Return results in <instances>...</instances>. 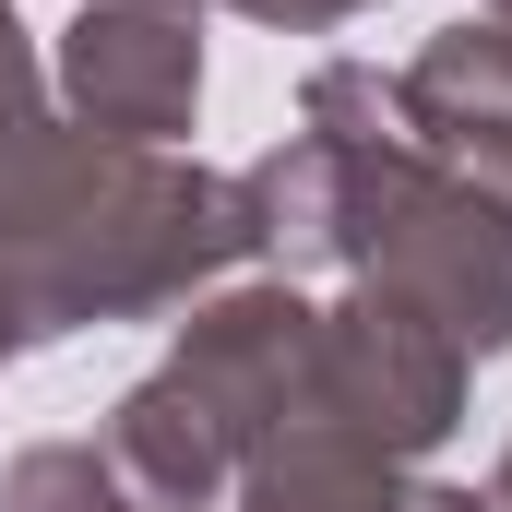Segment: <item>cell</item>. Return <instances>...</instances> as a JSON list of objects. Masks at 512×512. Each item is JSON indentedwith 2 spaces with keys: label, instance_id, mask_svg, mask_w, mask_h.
Returning <instances> with one entry per match:
<instances>
[{
  "label": "cell",
  "instance_id": "cell-2",
  "mask_svg": "<svg viewBox=\"0 0 512 512\" xmlns=\"http://www.w3.org/2000/svg\"><path fill=\"white\" fill-rule=\"evenodd\" d=\"M60 96L96 143H167L203 108V36L179 0H96L60 48Z\"/></svg>",
  "mask_w": 512,
  "mask_h": 512
},
{
  "label": "cell",
  "instance_id": "cell-5",
  "mask_svg": "<svg viewBox=\"0 0 512 512\" xmlns=\"http://www.w3.org/2000/svg\"><path fill=\"white\" fill-rule=\"evenodd\" d=\"M0 512H155V501L120 477L108 441H36V453H12Z\"/></svg>",
  "mask_w": 512,
  "mask_h": 512
},
{
  "label": "cell",
  "instance_id": "cell-7",
  "mask_svg": "<svg viewBox=\"0 0 512 512\" xmlns=\"http://www.w3.org/2000/svg\"><path fill=\"white\" fill-rule=\"evenodd\" d=\"M262 24H346V12H370V0H239Z\"/></svg>",
  "mask_w": 512,
  "mask_h": 512
},
{
  "label": "cell",
  "instance_id": "cell-4",
  "mask_svg": "<svg viewBox=\"0 0 512 512\" xmlns=\"http://www.w3.org/2000/svg\"><path fill=\"white\" fill-rule=\"evenodd\" d=\"M239 512H489V501L477 489H405L358 441H298V453L239 477Z\"/></svg>",
  "mask_w": 512,
  "mask_h": 512
},
{
  "label": "cell",
  "instance_id": "cell-3",
  "mask_svg": "<svg viewBox=\"0 0 512 512\" xmlns=\"http://www.w3.org/2000/svg\"><path fill=\"white\" fill-rule=\"evenodd\" d=\"M405 143L477 191H512V24H441L405 72Z\"/></svg>",
  "mask_w": 512,
  "mask_h": 512
},
{
  "label": "cell",
  "instance_id": "cell-1",
  "mask_svg": "<svg viewBox=\"0 0 512 512\" xmlns=\"http://www.w3.org/2000/svg\"><path fill=\"white\" fill-rule=\"evenodd\" d=\"M251 251V191L167 167L155 143H96V131H0V358L72 334V322H131L179 310L203 274Z\"/></svg>",
  "mask_w": 512,
  "mask_h": 512
},
{
  "label": "cell",
  "instance_id": "cell-6",
  "mask_svg": "<svg viewBox=\"0 0 512 512\" xmlns=\"http://www.w3.org/2000/svg\"><path fill=\"white\" fill-rule=\"evenodd\" d=\"M36 120V48H24V24L0 12V131H24Z\"/></svg>",
  "mask_w": 512,
  "mask_h": 512
},
{
  "label": "cell",
  "instance_id": "cell-9",
  "mask_svg": "<svg viewBox=\"0 0 512 512\" xmlns=\"http://www.w3.org/2000/svg\"><path fill=\"white\" fill-rule=\"evenodd\" d=\"M501 12H512V0H501Z\"/></svg>",
  "mask_w": 512,
  "mask_h": 512
},
{
  "label": "cell",
  "instance_id": "cell-8",
  "mask_svg": "<svg viewBox=\"0 0 512 512\" xmlns=\"http://www.w3.org/2000/svg\"><path fill=\"white\" fill-rule=\"evenodd\" d=\"M489 512H512V453H501V489H489Z\"/></svg>",
  "mask_w": 512,
  "mask_h": 512
}]
</instances>
